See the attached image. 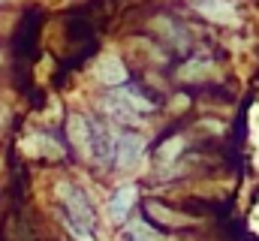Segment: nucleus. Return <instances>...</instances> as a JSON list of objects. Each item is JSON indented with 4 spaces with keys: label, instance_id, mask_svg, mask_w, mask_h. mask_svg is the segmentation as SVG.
<instances>
[{
    "label": "nucleus",
    "instance_id": "nucleus-1",
    "mask_svg": "<svg viewBox=\"0 0 259 241\" xmlns=\"http://www.w3.org/2000/svg\"><path fill=\"white\" fill-rule=\"evenodd\" d=\"M55 190H58L66 229L78 241H97V211H94L88 193L81 187H75L72 181H61Z\"/></svg>",
    "mask_w": 259,
    "mask_h": 241
},
{
    "label": "nucleus",
    "instance_id": "nucleus-2",
    "mask_svg": "<svg viewBox=\"0 0 259 241\" xmlns=\"http://www.w3.org/2000/svg\"><path fill=\"white\" fill-rule=\"evenodd\" d=\"M145 136L139 133H118L115 136V166L118 169H133L142 157H145Z\"/></svg>",
    "mask_w": 259,
    "mask_h": 241
},
{
    "label": "nucleus",
    "instance_id": "nucleus-3",
    "mask_svg": "<svg viewBox=\"0 0 259 241\" xmlns=\"http://www.w3.org/2000/svg\"><path fill=\"white\" fill-rule=\"evenodd\" d=\"M94 75H97V82H103L109 88H124L127 85V66L118 55H103L94 63Z\"/></svg>",
    "mask_w": 259,
    "mask_h": 241
},
{
    "label": "nucleus",
    "instance_id": "nucleus-4",
    "mask_svg": "<svg viewBox=\"0 0 259 241\" xmlns=\"http://www.w3.org/2000/svg\"><path fill=\"white\" fill-rule=\"evenodd\" d=\"M91 157L103 166L115 160V136L109 133L106 124H97V120H91Z\"/></svg>",
    "mask_w": 259,
    "mask_h": 241
},
{
    "label": "nucleus",
    "instance_id": "nucleus-5",
    "mask_svg": "<svg viewBox=\"0 0 259 241\" xmlns=\"http://www.w3.org/2000/svg\"><path fill=\"white\" fill-rule=\"evenodd\" d=\"M196 9H199V15L202 18H208V21H214V24H238L241 18H238V9L229 3V0H199L196 3Z\"/></svg>",
    "mask_w": 259,
    "mask_h": 241
},
{
    "label": "nucleus",
    "instance_id": "nucleus-6",
    "mask_svg": "<svg viewBox=\"0 0 259 241\" xmlns=\"http://www.w3.org/2000/svg\"><path fill=\"white\" fill-rule=\"evenodd\" d=\"M21 151L30 157H49V160H61L64 157V145H58V139L46 136V133H30L21 142Z\"/></svg>",
    "mask_w": 259,
    "mask_h": 241
},
{
    "label": "nucleus",
    "instance_id": "nucleus-7",
    "mask_svg": "<svg viewBox=\"0 0 259 241\" xmlns=\"http://www.w3.org/2000/svg\"><path fill=\"white\" fill-rule=\"evenodd\" d=\"M136 199H139V193H136L133 184H124V187H118L112 193V199H109V217H112V223H127Z\"/></svg>",
    "mask_w": 259,
    "mask_h": 241
},
{
    "label": "nucleus",
    "instance_id": "nucleus-8",
    "mask_svg": "<svg viewBox=\"0 0 259 241\" xmlns=\"http://www.w3.org/2000/svg\"><path fill=\"white\" fill-rule=\"evenodd\" d=\"M66 136H69V145L81 157H91V120L81 118V115H69L66 118Z\"/></svg>",
    "mask_w": 259,
    "mask_h": 241
},
{
    "label": "nucleus",
    "instance_id": "nucleus-9",
    "mask_svg": "<svg viewBox=\"0 0 259 241\" xmlns=\"http://www.w3.org/2000/svg\"><path fill=\"white\" fill-rule=\"evenodd\" d=\"M100 109L109 115V120H115V124H139V120H136L139 115L130 109V106L124 103V100H121V97H115V94H109V97L100 103Z\"/></svg>",
    "mask_w": 259,
    "mask_h": 241
},
{
    "label": "nucleus",
    "instance_id": "nucleus-10",
    "mask_svg": "<svg viewBox=\"0 0 259 241\" xmlns=\"http://www.w3.org/2000/svg\"><path fill=\"white\" fill-rule=\"evenodd\" d=\"M145 211H148V217H157V220L166 223L169 229H178V226H187V223H190L184 214H178V211H172V208H163L160 202H148Z\"/></svg>",
    "mask_w": 259,
    "mask_h": 241
},
{
    "label": "nucleus",
    "instance_id": "nucleus-11",
    "mask_svg": "<svg viewBox=\"0 0 259 241\" xmlns=\"http://www.w3.org/2000/svg\"><path fill=\"white\" fill-rule=\"evenodd\" d=\"M124 241H166L163 238V232H157L148 220H133L127 223V229H124Z\"/></svg>",
    "mask_w": 259,
    "mask_h": 241
},
{
    "label": "nucleus",
    "instance_id": "nucleus-12",
    "mask_svg": "<svg viewBox=\"0 0 259 241\" xmlns=\"http://www.w3.org/2000/svg\"><path fill=\"white\" fill-rule=\"evenodd\" d=\"M115 97H121V100L127 103L136 115H139V112H154V103H151L145 94H139L136 88H118V91H115Z\"/></svg>",
    "mask_w": 259,
    "mask_h": 241
},
{
    "label": "nucleus",
    "instance_id": "nucleus-13",
    "mask_svg": "<svg viewBox=\"0 0 259 241\" xmlns=\"http://www.w3.org/2000/svg\"><path fill=\"white\" fill-rule=\"evenodd\" d=\"M208 72H214V63L211 60H190L187 66H181V78L184 82H199V78H205Z\"/></svg>",
    "mask_w": 259,
    "mask_h": 241
},
{
    "label": "nucleus",
    "instance_id": "nucleus-14",
    "mask_svg": "<svg viewBox=\"0 0 259 241\" xmlns=\"http://www.w3.org/2000/svg\"><path fill=\"white\" fill-rule=\"evenodd\" d=\"M181 148H184V139L181 136H175V139H169L163 148H160V163H172L178 154H181Z\"/></svg>",
    "mask_w": 259,
    "mask_h": 241
},
{
    "label": "nucleus",
    "instance_id": "nucleus-15",
    "mask_svg": "<svg viewBox=\"0 0 259 241\" xmlns=\"http://www.w3.org/2000/svg\"><path fill=\"white\" fill-rule=\"evenodd\" d=\"M157 24H163V33H166L178 49H184V46H187V33H184V30H178V27H175V21H163V18H160Z\"/></svg>",
    "mask_w": 259,
    "mask_h": 241
},
{
    "label": "nucleus",
    "instance_id": "nucleus-16",
    "mask_svg": "<svg viewBox=\"0 0 259 241\" xmlns=\"http://www.w3.org/2000/svg\"><path fill=\"white\" fill-rule=\"evenodd\" d=\"M3 3H6V0H0V6H3Z\"/></svg>",
    "mask_w": 259,
    "mask_h": 241
}]
</instances>
